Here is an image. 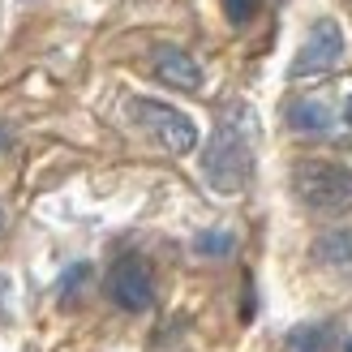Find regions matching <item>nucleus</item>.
Returning a JSON list of instances; mask_svg holds the SVG:
<instances>
[{"label":"nucleus","instance_id":"1","mask_svg":"<svg viewBox=\"0 0 352 352\" xmlns=\"http://www.w3.org/2000/svg\"><path fill=\"white\" fill-rule=\"evenodd\" d=\"M202 176L219 193H241L254 176V142H250V125L236 116L219 120L210 146L202 151Z\"/></svg>","mask_w":352,"mask_h":352},{"label":"nucleus","instance_id":"2","mask_svg":"<svg viewBox=\"0 0 352 352\" xmlns=\"http://www.w3.org/2000/svg\"><path fill=\"white\" fill-rule=\"evenodd\" d=\"M292 189L309 210H348L352 206V168L331 160H305L292 172Z\"/></svg>","mask_w":352,"mask_h":352},{"label":"nucleus","instance_id":"3","mask_svg":"<svg viewBox=\"0 0 352 352\" xmlns=\"http://www.w3.org/2000/svg\"><path fill=\"white\" fill-rule=\"evenodd\" d=\"M133 120L142 125L160 146H168L172 155H189L193 146H198V125L181 112L172 108V103H160V99H133L129 103Z\"/></svg>","mask_w":352,"mask_h":352},{"label":"nucleus","instance_id":"4","mask_svg":"<svg viewBox=\"0 0 352 352\" xmlns=\"http://www.w3.org/2000/svg\"><path fill=\"white\" fill-rule=\"evenodd\" d=\"M344 56V30L340 22H331V17H318V22L309 26V39L301 43L292 60V78H314V74H327V69H336Z\"/></svg>","mask_w":352,"mask_h":352},{"label":"nucleus","instance_id":"5","mask_svg":"<svg viewBox=\"0 0 352 352\" xmlns=\"http://www.w3.org/2000/svg\"><path fill=\"white\" fill-rule=\"evenodd\" d=\"M108 292H112V301H116L120 309L142 314V309L155 301V279H151V271H146V262H142V258H120L116 267H112Z\"/></svg>","mask_w":352,"mask_h":352},{"label":"nucleus","instance_id":"6","mask_svg":"<svg viewBox=\"0 0 352 352\" xmlns=\"http://www.w3.org/2000/svg\"><path fill=\"white\" fill-rule=\"evenodd\" d=\"M155 78L176 86V91H198L202 86V65L181 47H155Z\"/></svg>","mask_w":352,"mask_h":352},{"label":"nucleus","instance_id":"7","mask_svg":"<svg viewBox=\"0 0 352 352\" xmlns=\"http://www.w3.org/2000/svg\"><path fill=\"white\" fill-rule=\"evenodd\" d=\"M314 258L327 267H348L352 262V228H331L314 241Z\"/></svg>","mask_w":352,"mask_h":352},{"label":"nucleus","instance_id":"8","mask_svg":"<svg viewBox=\"0 0 352 352\" xmlns=\"http://www.w3.org/2000/svg\"><path fill=\"white\" fill-rule=\"evenodd\" d=\"M288 125L301 133H322V129H331V108L318 99H301L288 108Z\"/></svg>","mask_w":352,"mask_h":352},{"label":"nucleus","instance_id":"9","mask_svg":"<svg viewBox=\"0 0 352 352\" xmlns=\"http://www.w3.org/2000/svg\"><path fill=\"white\" fill-rule=\"evenodd\" d=\"M331 348V327H296L288 336V352H327Z\"/></svg>","mask_w":352,"mask_h":352},{"label":"nucleus","instance_id":"10","mask_svg":"<svg viewBox=\"0 0 352 352\" xmlns=\"http://www.w3.org/2000/svg\"><path fill=\"white\" fill-rule=\"evenodd\" d=\"M258 5H262V0H223V13H228V22H232V26H245L258 13Z\"/></svg>","mask_w":352,"mask_h":352},{"label":"nucleus","instance_id":"11","mask_svg":"<svg viewBox=\"0 0 352 352\" xmlns=\"http://www.w3.org/2000/svg\"><path fill=\"white\" fill-rule=\"evenodd\" d=\"M86 279H91V267H86V262L69 267V271H65V279H60V296H65V301H74V292L86 284Z\"/></svg>","mask_w":352,"mask_h":352},{"label":"nucleus","instance_id":"12","mask_svg":"<svg viewBox=\"0 0 352 352\" xmlns=\"http://www.w3.org/2000/svg\"><path fill=\"white\" fill-rule=\"evenodd\" d=\"M198 250L202 254H228V250H232V236H228V232H202Z\"/></svg>","mask_w":352,"mask_h":352},{"label":"nucleus","instance_id":"13","mask_svg":"<svg viewBox=\"0 0 352 352\" xmlns=\"http://www.w3.org/2000/svg\"><path fill=\"white\" fill-rule=\"evenodd\" d=\"M5 142H9V138H5V129H0V151H5Z\"/></svg>","mask_w":352,"mask_h":352},{"label":"nucleus","instance_id":"14","mask_svg":"<svg viewBox=\"0 0 352 352\" xmlns=\"http://www.w3.org/2000/svg\"><path fill=\"white\" fill-rule=\"evenodd\" d=\"M348 125H352V99H348Z\"/></svg>","mask_w":352,"mask_h":352},{"label":"nucleus","instance_id":"15","mask_svg":"<svg viewBox=\"0 0 352 352\" xmlns=\"http://www.w3.org/2000/svg\"><path fill=\"white\" fill-rule=\"evenodd\" d=\"M344 352H352V344H348V348H344Z\"/></svg>","mask_w":352,"mask_h":352}]
</instances>
